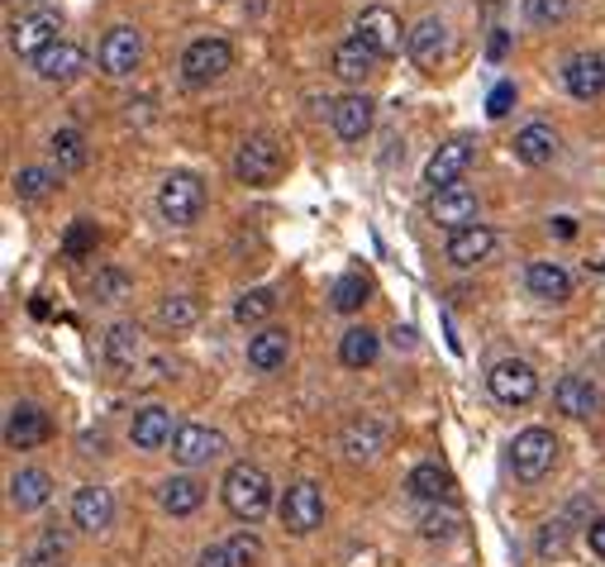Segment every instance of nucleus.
Masks as SVG:
<instances>
[{
  "mask_svg": "<svg viewBox=\"0 0 605 567\" xmlns=\"http://www.w3.org/2000/svg\"><path fill=\"white\" fill-rule=\"evenodd\" d=\"M419 534H425V539H453V534H458V520H453V516H439V510H434V516L419 520Z\"/></svg>",
  "mask_w": 605,
  "mask_h": 567,
  "instance_id": "obj_42",
  "label": "nucleus"
},
{
  "mask_svg": "<svg viewBox=\"0 0 605 567\" xmlns=\"http://www.w3.org/2000/svg\"><path fill=\"white\" fill-rule=\"evenodd\" d=\"M34 68L44 82H72V76H82V68H86V52L76 44H68V38H58V44H48L38 52Z\"/></svg>",
  "mask_w": 605,
  "mask_h": 567,
  "instance_id": "obj_19",
  "label": "nucleus"
},
{
  "mask_svg": "<svg viewBox=\"0 0 605 567\" xmlns=\"http://www.w3.org/2000/svg\"><path fill=\"white\" fill-rule=\"evenodd\" d=\"M52 163H58V173H82L86 167V134L82 129H58L48 143Z\"/></svg>",
  "mask_w": 605,
  "mask_h": 567,
  "instance_id": "obj_30",
  "label": "nucleus"
},
{
  "mask_svg": "<svg viewBox=\"0 0 605 567\" xmlns=\"http://www.w3.org/2000/svg\"><path fill=\"white\" fill-rule=\"evenodd\" d=\"M105 363L129 373V367L139 363V324H110V334H105Z\"/></svg>",
  "mask_w": 605,
  "mask_h": 567,
  "instance_id": "obj_29",
  "label": "nucleus"
},
{
  "mask_svg": "<svg viewBox=\"0 0 605 567\" xmlns=\"http://www.w3.org/2000/svg\"><path fill=\"white\" fill-rule=\"evenodd\" d=\"M62 558H68V539H62L58 530H44L34 539V548L24 553L20 567H62Z\"/></svg>",
  "mask_w": 605,
  "mask_h": 567,
  "instance_id": "obj_34",
  "label": "nucleus"
},
{
  "mask_svg": "<svg viewBox=\"0 0 605 567\" xmlns=\"http://www.w3.org/2000/svg\"><path fill=\"white\" fill-rule=\"evenodd\" d=\"M220 453H225V434L210 429V425H181L177 439H173V458L181 468H201Z\"/></svg>",
  "mask_w": 605,
  "mask_h": 567,
  "instance_id": "obj_10",
  "label": "nucleus"
},
{
  "mask_svg": "<svg viewBox=\"0 0 605 567\" xmlns=\"http://www.w3.org/2000/svg\"><path fill=\"white\" fill-rule=\"evenodd\" d=\"M387 448V429L377 425V420H353V425L344 429V453L353 458V463H372V458Z\"/></svg>",
  "mask_w": 605,
  "mask_h": 567,
  "instance_id": "obj_27",
  "label": "nucleus"
},
{
  "mask_svg": "<svg viewBox=\"0 0 605 567\" xmlns=\"http://www.w3.org/2000/svg\"><path fill=\"white\" fill-rule=\"evenodd\" d=\"M405 486H411V496H419V500H453V477L439 463H419Z\"/></svg>",
  "mask_w": 605,
  "mask_h": 567,
  "instance_id": "obj_31",
  "label": "nucleus"
},
{
  "mask_svg": "<svg viewBox=\"0 0 605 567\" xmlns=\"http://www.w3.org/2000/svg\"><path fill=\"white\" fill-rule=\"evenodd\" d=\"M510 105H515V86L501 82V86L491 91V101H486V115H491V120H501V115H510Z\"/></svg>",
  "mask_w": 605,
  "mask_h": 567,
  "instance_id": "obj_44",
  "label": "nucleus"
},
{
  "mask_svg": "<svg viewBox=\"0 0 605 567\" xmlns=\"http://www.w3.org/2000/svg\"><path fill=\"white\" fill-rule=\"evenodd\" d=\"M272 310H277V296H272L268 286H258V292H244L239 296V306H234V320H239V324H262Z\"/></svg>",
  "mask_w": 605,
  "mask_h": 567,
  "instance_id": "obj_36",
  "label": "nucleus"
},
{
  "mask_svg": "<svg viewBox=\"0 0 605 567\" xmlns=\"http://www.w3.org/2000/svg\"><path fill=\"white\" fill-rule=\"evenodd\" d=\"M554 458H558V439L548 429H524V434H515V444H510V468H515L520 482H538L554 468Z\"/></svg>",
  "mask_w": 605,
  "mask_h": 567,
  "instance_id": "obj_5",
  "label": "nucleus"
},
{
  "mask_svg": "<svg viewBox=\"0 0 605 567\" xmlns=\"http://www.w3.org/2000/svg\"><path fill=\"white\" fill-rule=\"evenodd\" d=\"M143 58V34L129 29V24H120V29H110L100 38V72L105 76H129L139 68Z\"/></svg>",
  "mask_w": 605,
  "mask_h": 567,
  "instance_id": "obj_9",
  "label": "nucleus"
},
{
  "mask_svg": "<svg viewBox=\"0 0 605 567\" xmlns=\"http://www.w3.org/2000/svg\"><path fill=\"white\" fill-rule=\"evenodd\" d=\"M377 62H381V58L363 44L358 34L344 38V44L334 48V72L344 76V82H363V76H372V72H377Z\"/></svg>",
  "mask_w": 605,
  "mask_h": 567,
  "instance_id": "obj_26",
  "label": "nucleus"
},
{
  "mask_svg": "<svg viewBox=\"0 0 605 567\" xmlns=\"http://www.w3.org/2000/svg\"><path fill=\"white\" fill-rule=\"evenodd\" d=\"M157 210H163L167 224H195V220H201V210H205L201 177L173 173V177L163 181V187H157Z\"/></svg>",
  "mask_w": 605,
  "mask_h": 567,
  "instance_id": "obj_4",
  "label": "nucleus"
},
{
  "mask_svg": "<svg viewBox=\"0 0 605 567\" xmlns=\"http://www.w3.org/2000/svg\"><path fill=\"white\" fill-rule=\"evenodd\" d=\"M329 120H334V134L344 143H358L367 129H372V101L367 96H339L329 105Z\"/></svg>",
  "mask_w": 605,
  "mask_h": 567,
  "instance_id": "obj_20",
  "label": "nucleus"
},
{
  "mask_svg": "<svg viewBox=\"0 0 605 567\" xmlns=\"http://www.w3.org/2000/svg\"><path fill=\"white\" fill-rule=\"evenodd\" d=\"M201 500H205V486L195 477L163 482V510H167V516H191V510H201Z\"/></svg>",
  "mask_w": 605,
  "mask_h": 567,
  "instance_id": "obj_32",
  "label": "nucleus"
},
{
  "mask_svg": "<svg viewBox=\"0 0 605 567\" xmlns=\"http://www.w3.org/2000/svg\"><path fill=\"white\" fill-rule=\"evenodd\" d=\"M554 153H558V134L548 125H530V129H520V139H515V157L524 167H548L554 163Z\"/></svg>",
  "mask_w": 605,
  "mask_h": 567,
  "instance_id": "obj_28",
  "label": "nucleus"
},
{
  "mask_svg": "<svg viewBox=\"0 0 605 567\" xmlns=\"http://www.w3.org/2000/svg\"><path fill=\"white\" fill-rule=\"evenodd\" d=\"M10 187H15L20 201H44V196L52 191V173H44V167H20Z\"/></svg>",
  "mask_w": 605,
  "mask_h": 567,
  "instance_id": "obj_38",
  "label": "nucleus"
},
{
  "mask_svg": "<svg viewBox=\"0 0 605 567\" xmlns=\"http://www.w3.org/2000/svg\"><path fill=\"white\" fill-rule=\"evenodd\" d=\"M548 229H554L558 239H572V234H577V220H572V215H558L554 224H548Z\"/></svg>",
  "mask_w": 605,
  "mask_h": 567,
  "instance_id": "obj_47",
  "label": "nucleus"
},
{
  "mask_svg": "<svg viewBox=\"0 0 605 567\" xmlns=\"http://www.w3.org/2000/svg\"><path fill=\"white\" fill-rule=\"evenodd\" d=\"M429 220L434 224H449V229H463V224L477 220V191L472 187H443V191H434V201H429Z\"/></svg>",
  "mask_w": 605,
  "mask_h": 567,
  "instance_id": "obj_15",
  "label": "nucleus"
},
{
  "mask_svg": "<svg viewBox=\"0 0 605 567\" xmlns=\"http://www.w3.org/2000/svg\"><path fill=\"white\" fill-rule=\"evenodd\" d=\"M48 496H52V477L44 468H20L10 477V506L15 510H38V506H48Z\"/></svg>",
  "mask_w": 605,
  "mask_h": 567,
  "instance_id": "obj_25",
  "label": "nucleus"
},
{
  "mask_svg": "<svg viewBox=\"0 0 605 567\" xmlns=\"http://www.w3.org/2000/svg\"><path fill=\"white\" fill-rule=\"evenodd\" d=\"M491 248H496V229H486V224H463V229L449 234L443 258H449L453 268H477V262L491 258Z\"/></svg>",
  "mask_w": 605,
  "mask_h": 567,
  "instance_id": "obj_12",
  "label": "nucleus"
},
{
  "mask_svg": "<svg viewBox=\"0 0 605 567\" xmlns=\"http://www.w3.org/2000/svg\"><path fill=\"white\" fill-rule=\"evenodd\" d=\"M329 300H334V310H339V315L363 310V306H367V276H358V272L339 276V282H334V292H329Z\"/></svg>",
  "mask_w": 605,
  "mask_h": 567,
  "instance_id": "obj_35",
  "label": "nucleus"
},
{
  "mask_svg": "<svg viewBox=\"0 0 605 567\" xmlns=\"http://www.w3.org/2000/svg\"><path fill=\"white\" fill-rule=\"evenodd\" d=\"M120 292H129V276L124 272H100L96 276V300H115V296H120Z\"/></svg>",
  "mask_w": 605,
  "mask_h": 567,
  "instance_id": "obj_43",
  "label": "nucleus"
},
{
  "mask_svg": "<svg viewBox=\"0 0 605 567\" xmlns=\"http://www.w3.org/2000/svg\"><path fill=\"white\" fill-rule=\"evenodd\" d=\"M377 349H381V339L372 334V329H348V334L339 339V363L344 367H372Z\"/></svg>",
  "mask_w": 605,
  "mask_h": 567,
  "instance_id": "obj_33",
  "label": "nucleus"
},
{
  "mask_svg": "<svg viewBox=\"0 0 605 567\" xmlns=\"http://www.w3.org/2000/svg\"><path fill=\"white\" fill-rule=\"evenodd\" d=\"M229 558H234V567H258V558H262L258 534H253V530L234 534V539H229Z\"/></svg>",
  "mask_w": 605,
  "mask_h": 567,
  "instance_id": "obj_41",
  "label": "nucleus"
},
{
  "mask_svg": "<svg viewBox=\"0 0 605 567\" xmlns=\"http://www.w3.org/2000/svg\"><path fill=\"white\" fill-rule=\"evenodd\" d=\"M96 244H100L96 224H91V220H72L68 239H62V253H68V258H86V253H96Z\"/></svg>",
  "mask_w": 605,
  "mask_h": 567,
  "instance_id": "obj_39",
  "label": "nucleus"
},
{
  "mask_svg": "<svg viewBox=\"0 0 605 567\" xmlns=\"http://www.w3.org/2000/svg\"><path fill=\"white\" fill-rule=\"evenodd\" d=\"M562 86H568L572 101H596L605 91V58L601 52H577V58H568Z\"/></svg>",
  "mask_w": 605,
  "mask_h": 567,
  "instance_id": "obj_13",
  "label": "nucleus"
},
{
  "mask_svg": "<svg viewBox=\"0 0 605 567\" xmlns=\"http://www.w3.org/2000/svg\"><path fill=\"white\" fill-rule=\"evenodd\" d=\"M48 44H58V15H48V10H34V15L10 24V48L20 58H38Z\"/></svg>",
  "mask_w": 605,
  "mask_h": 567,
  "instance_id": "obj_11",
  "label": "nucleus"
},
{
  "mask_svg": "<svg viewBox=\"0 0 605 567\" xmlns=\"http://www.w3.org/2000/svg\"><path fill=\"white\" fill-rule=\"evenodd\" d=\"M220 492H225L229 516H239L244 524H258L272 510V482H268V472L253 463H234L225 472V482H220Z\"/></svg>",
  "mask_w": 605,
  "mask_h": 567,
  "instance_id": "obj_1",
  "label": "nucleus"
},
{
  "mask_svg": "<svg viewBox=\"0 0 605 567\" xmlns=\"http://www.w3.org/2000/svg\"><path fill=\"white\" fill-rule=\"evenodd\" d=\"M282 143L268 139V134H253L239 143V153H234V177L244 181V187H272V181L282 177Z\"/></svg>",
  "mask_w": 605,
  "mask_h": 567,
  "instance_id": "obj_2",
  "label": "nucleus"
},
{
  "mask_svg": "<svg viewBox=\"0 0 605 567\" xmlns=\"http://www.w3.org/2000/svg\"><path fill=\"white\" fill-rule=\"evenodd\" d=\"M177 429L181 425H173V411H167V405H143L134 415V425H129V439H134V448H143V453H153V448L173 444Z\"/></svg>",
  "mask_w": 605,
  "mask_h": 567,
  "instance_id": "obj_17",
  "label": "nucleus"
},
{
  "mask_svg": "<svg viewBox=\"0 0 605 567\" xmlns=\"http://www.w3.org/2000/svg\"><path fill=\"white\" fill-rule=\"evenodd\" d=\"M554 405L562 415H572V420H591V415H596V405H601V395H596V387H591L586 377H562L554 387Z\"/></svg>",
  "mask_w": 605,
  "mask_h": 567,
  "instance_id": "obj_23",
  "label": "nucleus"
},
{
  "mask_svg": "<svg viewBox=\"0 0 605 567\" xmlns=\"http://www.w3.org/2000/svg\"><path fill=\"white\" fill-rule=\"evenodd\" d=\"M52 439V420L38 405H10L5 415V444L10 448H38Z\"/></svg>",
  "mask_w": 605,
  "mask_h": 567,
  "instance_id": "obj_14",
  "label": "nucleus"
},
{
  "mask_svg": "<svg viewBox=\"0 0 605 567\" xmlns=\"http://www.w3.org/2000/svg\"><path fill=\"white\" fill-rule=\"evenodd\" d=\"M201 320V306H195L191 296H167L163 306H157V324L163 329H191Z\"/></svg>",
  "mask_w": 605,
  "mask_h": 567,
  "instance_id": "obj_37",
  "label": "nucleus"
},
{
  "mask_svg": "<svg viewBox=\"0 0 605 567\" xmlns=\"http://www.w3.org/2000/svg\"><path fill=\"white\" fill-rule=\"evenodd\" d=\"M201 567H234V558H229V544H210V548L201 553Z\"/></svg>",
  "mask_w": 605,
  "mask_h": 567,
  "instance_id": "obj_45",
  "label": "nucleus"
},
{
  "mask_svg": "<svg viewBox=\"0 0 605 567\" xmlns=\"http://www.w3.org/2000/svg\"><path fill=\"white\" fill-rule=\"evenodd\" d=\"M229 68H234V48L220 34L195 38V44H187V52H181V76H187L191 86L220 82V76H225Z\"/></svg>",
  "mask_w": 605,
  "mask_h": 567,
  "instance_id": "obj_3",
  "label": "nucleus"
},
{
  "mask_svg": "<svg viewBox=\"0 0 605 567\" xmlns=\"http://www.w3.org/2000/svg\"><path fill=\"white\" fill-rule=\"evenodd\" d=\"M467 163H472V139H453V143H443V149L429 157L425 181L434 191H443V187H453V181L467 173Z\"/></svg>",
  "mask_w": 605,
  "mask_h": 567,
  "instance_id": "obj_18",
  "label": "nucleus"
},
{
  "mask_svg": "<svg viewBox=\"0 0 605 567\" xmlns=\"http://www.w3.org/2000/svg\"><path fill=\"white\" fill-rule=\"evenodd\" d=\"M586 544H591V553H601V558H605V516L586 524Z\"/></svg>",
  "mask_w": 605,
  "mask_h": 567,
  "instance_id": "obj_46",
  "label": "nucleus"
},
{
  "mask_svg": "<svg viewBox=\"0 0 605 567\" xmlns=\"http://www.w3.org/2000/svg\"><path fill=\"white\" fill-rule=\"evenodd\" d=\"M286 353H292V334L282 324H268L248 339V367H258V373H277L286 363Z\"/></svg>",
  "mask_w": 605,
  "mask_h": 567,
  "instance_id": "obj_21",
  "label": "nucleus"
},
{
  "mask_svg": "<svg viewBox=\"0 0 605 567\" xmlns=\"http://www.w3.org/2000/svg\"><path fill=\"white\" fill-rule=\"evenodd\" d=\"M572 10V0H524V15L534 24H562Z\"/></svg>",
  "mask_w": 605,
  "mask_h": 567,
  "instance_id": "obj_40",
  "label": "nucleus"
},
{
  "mask_svg": "<svg viewBox=\"0 0 605 567\" xmlns=\"http://www.w3.org/2000/svg\"><path fill=\"white\" fill-rule=\"evenodd\" d=\"M486 387L501 405H530L538 395V373L524 358H501L486 373Z\"/></svg>",
  "mask_w": 605,
  "mask_h": 567,
  "instance_id": "obj_6",
  "label": "nucleus"
},
{
  "mask_svg": "<svg viewBox=\"0 0 605 567\" xmlns=\"http://www.w3.org/2000/svg\"><path fill=\"white\" fill-rule=\"evenodd\" d=\"M358 38L377 52L381 62H387V58H396V52H401V20L391 15L387 5H367L358 15Z\"/></svg>",
  "mask_w": 605,
  "mask_h": 567,
  "instance_id": "obj_8",
  "label": "nucleus"
},
{
  "mask_svg": "<svg viewBox=\"0 0 605 567\" xmlns=\"http://www.w3.org/2000/svg\"><path fill=\"white\" fill-rule=\"evenodd\" d=\"M110 520H115V496L105 492V486H82V492L72 496V524L76 530L100 534V530H110Z\"/></svg>",
  "mask_w": 605,
  "mask_h": 567,
  "instance_id": "obj_16",
  "label": "nucleus"
},
{
  "mask_svg": "<svg viewBox=\"0 0 605 567\" xmlns=\"http://www.w3.org/2000/svg\"><path fill=\"white\" fill-rule=\"evenodd\" d=\"M524 286L538 296V300H568L572 296V276L562 262H530V272H524Z\"/></svg>",
  "mask_w": 605,
  "mask_h": 567,
  "instance_id": "obj_22",
  "label": "nucleus"
},
{
  "mask_svg": "<svg viewBox=\"0 0 605 567\" xmlns=\"http://www.w3.org/2000/svg\"><path fill=\"white\" fill-rule=\"evenodd\" d=\"M324 524V492L315 482H296L282 496V530L292 534H315Z\"/></svg>",
  "mask_w": 605,
  "mask_h": 567,
  "instance_id": "obj_7",
  "label": "nucleus"
},
{
  "mask_svg": "<svg viewBox=\"0 0 605 567\" xmlns=\"http://www.w3.org/2000/svg\"><path fill=\"white\" fill-rule=\"evenodd\" d=\"M405 48H411V58L419 68H434V62L443 58V48H449V29H443V20H419L411 34H405Z\"/></svg>",
  "mask_w": 605,
  "mask_h": 567,
  "instance_id": "obj_24",
  "label": "nucleus"
}]
</instances>
